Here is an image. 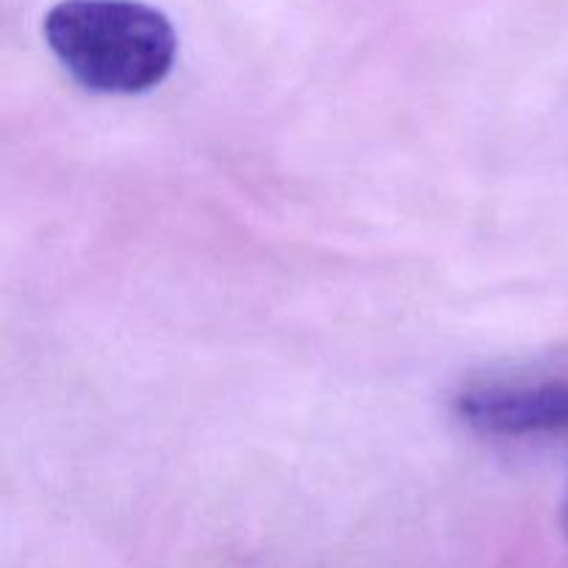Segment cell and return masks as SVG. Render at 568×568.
<instances>
[{"mask_svg":"<svg viewBox=\"0 0 568 568\" xmlns=\"http://www.w3.org/2000/svg\"><path fill=\"white\" fill-rule=\"evenodd\" d=\"M42 33L59 64L100 94L150 92L178 55L172 22L139 0H61Z\"/></svg>","mask_w":568,"mask_h":568,"instance_id":"cell-1","label":"cell"},{"mask_svg":"<svg viewBox=\"0 0 568 568\" xmlns=\"http://www.w3.org/2000/svg\"><path fill=\"white\" fill-rule=\"evenodd\" d=\"M458 414L486 436H568V383H480L460 394Z\"/></svg>","mask_w":568,"mask_h":568,"instance_id":"cell-2","label":"cell"},{"mask_svg":"<svg viewBox=\"0 0 568 568\" xmlns=\"http://www.w3.org/2000/svg\"><path fill=\"white\" fill-rule=\"evenodd\" d=\"M564 530H566V536H568V497H566V505H564Z\"/></svg>","mask_w":568,"mask_h":568,"instance_id":"cell-3","label":"cell"}]
</instances>
